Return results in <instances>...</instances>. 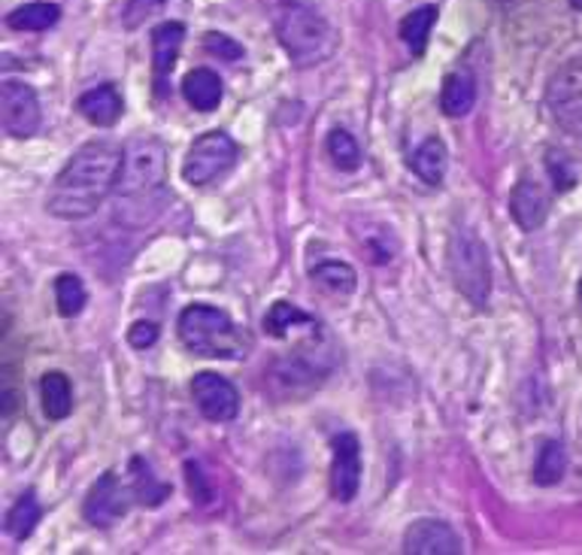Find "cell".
Segmentation results:
<instances>
[{
	"label": "cell",
	"mask_w": 582,
	"mask_h": 555,
	"mask_svg": "<svg viewBox=\"0 0 582 555\" xmlns=\"http://www.w3.org/2000/svg\"><path fill=\"white\" fill-rule=\"evenodd\" d=\"M449 273L455 288L476 307L485 310L492 295V264L488 246L473 229H455L449 237Z\"/></svg>",
	"instance_id": "obj_5"
},
{
	"label": "cell",
	"mask_w": 582,
	"mask_h": 555,
	"mask_svg": "<svg viewBox=\"0 0 582 555\" xmlns=\"http://www.w3.org/2000/svg\"><path fill=\"white\" fill-rule=\"evenodd\" d=\"M327 158L334 161V168L343 173H356L361 168V149H358L356 137L346 128H334L327 134Z\"/></svg>",
	"instance_id": "obj_28"
},
{
	"label": "cell",
	"mask_w": 582,
	"mask_h": 555,
	"mask_svg": "<svg viewBox=\"0 0 582 555\" xmlns=\"http://www.w3.org/2000/svg\"><path fill=\"white\" fill-rule=\"evenodd\" d=\"M546 107L561 128L582 140V55L570 58L546 86Z\"/></svg>",
	"instance_id": "obj_8"
},
{
	"label": "cell",
	"mask_w": 582,
	"mask_h": 555,
	"mask_svg": "<svg viewBox=\"0 0 582 555\" xmlns=\"http://www.w3.org/2000/svg\"><path fill=\"white\" fill-rule=\"evenodd\" d=\"M185 40V25L183 22H164L152 30V71H156L158 86H164L168 73L173 71L179 49Z\"/></svg>",
	"instance_id": "obj_18"
},
{
	"label": "cell",
	"mask_w": 582,
	"mask_h": 555,
	"mask_svg": "<svg viewBox=\"0 0 582 555\" xmlns=\"http://www.w3.org/2000/svg\"><path fill=\"white\" fill-rule=\"evenodd\" d=\"M0 122L3 131L15 137V140H28L34 137L40 125H44V113H40V98L37 91L22 83V79H7L3 91H0Z\"/></svg>",
	"instance_id": "obj_9"
},
{
	"label": "cell",
	"mask_w": 582,
	"mask_h": 555,
	"mask_svg": "<svg viewBox=\"0 0 582 555\" xmlns=\"http://www.w3.org/2000/svg\"><path fill=\"white\" fill-rule=\"evenodd\" d=\"M580 300H582V280H580Z\"/></svg>",
	"instance_id": "obj_36"
},
{
	"label": "cell",
	"mask_w": 582,
	"mask_h": 555,
	"mask_svg": "<svg viewBox=\"0 0 582 555\" xmlns=\"http://www.w3.org/2000/svg\"><path fill=\"white\" fill-rule=\"evenodd\" d=\"M510 215L512 222L525 234L543 229L546 219H549V195H546V188L534 183V180H528V176L519 180L510 195Z\"/></svg>",
	"instance_id": "obj_14"
},
{
	"label": "cell",
	"mask_w": 582,
	"mask_h": 555,
	"mask_svg": "<svg viewBox=\"0 0 582 555\" xmlns=\"http://www.w3.org/2000/svg\"><path fill=\"white\" fill-rule=\"evenodd\" d=\"M315 283L325 285L331 288L334 295H352L358 285V273L352 264H346V261H334V258H327V261H319L313 271H310Z\"/></svg>",
	"instance_id": "obj_27"
},
{
	"label": "cell",
	"mask_w": 582,
	"mask_h": 555,
	"mask_svg": "<svg viewBox=\"0 0 582 555\" xmlns=\"http://www.w3.org/2000/svg\"><path fill=\"white\" fill-rule=\"evenodd\" d=\"M58 18H61V7L37 0V3H25L7 15V28L22 30V34H40V30L58 25Z\"/></svg>",
	"instance_id": "obj_23"
},
{
	"label": "cell",
	"mask_w": 582,
	"mask_h": 555,
	"mask_svg": "<svg viewBox=\"0 0 582 555\" xmlns=\"http://www.w3.org/2000/svg\"><path fill=\"white\" fill-rule=\"evenodd\" d=\"M568 473V453L558 441H546L540 446L537 461H534V483L537 485H558Z\"/></svg>",
	"instance_id": "obj_26"
},
{
	"label": "cell",
	"mask_w": 582,
	"mask_h": 555,
	"mask_svg": "<svg viewBox=\"0 0 582 555\" xmlns=\"http://www.w3.org/2000/svg\"><path fill=\"white\" fill-rule=\"evenodd\" d=\"M191 398L203 419L210 422H234L240 414V392L234 388L231 380L219 377L213 370H200L191 380Z\"/></svg>",
	"instance_id": "obj_10"
},
{
	"label": "cell",
	"mask_w": 582,
	"mask_h": 555,
	"mask_svg": "<svg viewBox=\"0 0 582 555\" xmlns=\"http://www.w3.org/2000/svg\"><path fill=\"white\" fill-rule=\"evenodd\" d=\"M168 0H125V10H122V25L128 30L143 28L149 22V15H156L164 10Z\"/></svg>",
	"instance_id": "obj_32"
},
{
	"label": "cell",
	"mask_w": 582,
	"mask_h": 555,
	"mask_svg": "<svg viewBox=\"0 0 582 555\" xmlns=\"http://www.w3.org/2000/svg\"><path fill=\"white\" fill-rule=\"evenodd\" d=\"M158 325L156 322H134V325L128 328V343L134 346V349H149L152 343L158 341Z\"/></svg>",
	"instance_id": "obj_34"
},
{
	"label": "cell",
	"mask_w": 582,
	"mask_h": 555,
	"mask_svg": "<svg viewBox=\"0 0 582 555\" xmlns=\"http://www.w3.org/2000/svg\"><path fill=\"white\" fill-rule=\"evenodd\" d=\"M434 22H437V7H434V3L416 7L412 13L404 15V22H400V40H404V46H407L416 58L425 55L428 37H431Z\"/></svg>",
	"instance_id": "obj_22"
},
{
	"label": "cell",
	"mask_w": 582,
	"mask_h": 555,
	"mask_svg": "<svg viewBox=\"0 0 582 555\" xmlns=\"http://www.w3.org/2000/svg\"><path fill=\"white\" fill-rule=\"evenodd\" d=\"M325 331H315L313 341L304 343L298 353L280 358L270 370L276 388L285 395H292V392L298 395L304 388H313L315 383H322L327 370L334 368V356H331V349H325Z\"/></svg>",
	"instance_id": "obj_6"
},
{
	"label": "cell",
	"mask_w": 582,
	"mask_h": 555,
	"mask_svg": "<svg viewBox=\"0 0 582 555\" xmlns=\"http://www.w3.org/2000/svg\"><path fill=\"white\" fill-rule=\"evenodd\" d=\"M315 319L307 310H300L295 304H288V300H276L273 307L264 316V331H268V337H276V341H283L285 334L292 331V328H313Z\"/></svg>",
	"instance_id": "obj_25"
},
{
	"label": "cell",
	"mask_w": 582,
	"mask_h": 555,
	"mask_svg": "<svg viewBox=\"0 0 582 555\" xmlns=\"http://www.w3.org/2000/svg\"><path fill=\"white\" fill-rule=\"evenodd\" d=\"M203 49L210 52V55L222 58V61H240L246 55V49H243L234 37H227V34H219V30H210V34H203Z\"/></svg>",
	"instance_id": "obj_33"
},
{
	"label": "cell",
	"mask_w": 582,
	"mask_h": 555,
	"mask_svg": "<svg viewBox=\"0 0 582 555\" xmlns=\"http://www.w3.org/2000/svg\"><path fill=\"white\" fill-rule=\"evenodd\" d=\"M273 28L280 46L298 67L322 64L337 49V30L331 28V22L300 3H283L273 15Z\"/></svg>",
	"instance_id": "obj_3"
},
{
	"label": "cell",
	"mask_w": 582,
	"mask_h": 555,
	"mask_svg": "<svg viewBox=\"0 0 582 555\" xmlns=\"http://www.w3.org/2000/svg\"><path fill=\"white\" fill-rule=\"evenodd\" d=\"M176 328H179V341L185 343V349L195 356L227 358V361H240L249 356V337L243 334V328L210 304L185 307Z\"/></svg>",
	"instance_id": "obj_2"
},
{
	"label": "cell",
	"mask_w": 582,
	"mask_h": 555,
	"mask_svg": "<svg viewBox=\"0 0 582 555\" xmlns=\"http://www.w3.org/2000/svg\"><path fill=\"white\" fill-rule=\"evenodd\" d=\"M240 158V146L225 131H207L203 137L191 143L183 161V180L188 185H210L219 176H225Z\"/></svg>",
	"instance_id": "obj_7"
},
{
	"label": "cell",
	"mask_w": 582,
	"mask_h": 555,
	"mask_svg": "<svg viewBox=\"0 0 582 555\" xmlns=\"http://www.w3.org/2000/svg\"><path fill=\"white\" fill-rule=\"evenodd\" d=\"M131 498L137 501L140 507H161L164 501L171 498V483L158 480V473L152 470V465L143 456L131 458Z\"/></svg>",
	"instance_id": "obj_17"
},
{
	"label": "cell",
	"mask_w": 582,
	"mask_h": 555,
	"mask_svg": "<svg viewBox=\"0 0 582 555\" xmlns=\"http://www.w3.org/2000/svg\"><path fill=\"white\" fill-rule=\"evenodd\" d=\"M331 495L340 504H352L361 489V443L352 431L331 441Z\"/></svg>",
	"instance_id": "obj_11"
},
{
	"label": "cell",
	"mask_w": 582,
	"mask_h": 555,
	"mask_svg": "<svg viewBox=\"0 0 582 555\" xmlns=\"http://www.w3.org/2000/svg\"><path fill=\"white\" fill-rule=\"evenodd\" d=\"M407 555H461L465 543L449 522L443 519H419L404 534Z\"/></svg>",
	"instance_id": "obj_13"
},
{
	"label": "cell",
	"mask_w": 582,
	"mask_h": 555,
	"mask_svg": "<svg viewBox=\"0 0 582 555\" xmlns=\"http://www.w3.org/2000/svg\"><path fill=\"white\" fill-rule=\"evenodd\" d=\"M119 164H122V149L115 143L91 140L79 146L67 161V168L55 176L46 210L67 222L95 215L103 198L115 188Z\"/></svg>",
	"instance_id": "obj_1"
},
{
	"label": "cell",
	"mask_w": 582,
	"mask_h": 555,
	"mask_svg": "<svg viewBox=\"0 0 582 555\" xmlns=\"http://www.w3.org/2000/svg\"><path fill=\"white\" fill-rule=\"evenodd\" d=\"M412 173L428 185H441L443 176H446V168H449V149L441 137H428L416 152L410 156Z\"/></svg>",
	"instance_id": "obj_20"
},
{
	"label": "cell",
	"mask_w": 582,
	"mask_h": 555,
	"mask_svg": "<svg viewBox=\"0 0 582 555\" xmlns=\"http://www.w3.org/2000/svg\"><path fill=\"white\" fill-rule=\"evenodd\" d=\"M76 110L86 115V122H91L95 128H113L125 113V100L119 95V88L103 83V86L91 88L76 100Z\"/></svg>",
	"instance_id": "obj_15"
},
{
	"label": "cell",
	"mask_w": 582,
	"mask_h": 555,
	"mask_svg": "<svg viewBox=\"0 0 582 555\" xmlns=\"http://www.w3.org/2000/svg\"><path fill=\"white\" fill-rule=\"evenodd\" d=\"M222 95H225L222 79H219V73L210 71V67H195V71L185 73L183 98L191 110H198V113H213L215 107L222 103Z\"/></svg>",
	"instance_id": "obj_16"
},
{
	"label": "cell",
	"mask_w": 582,
	"mask_h": 555,
	"mask_svg": "<svg viewBox=\"0 0 582 555\" xmlns=\"http://www.w3.org/2000/svg\"><path fill=\"white\" fill-rule=\"evenodd\" d=\"M40 400H44L46 419L61 422L73 414V385L67 380V373L61 370H49L40 380Z\"/></svg>",
	"instance_id": "obj_21"
},
{
	"label": "cell",
	"mask_w": 582,
	"mask_h": 555,
	"mask_svg": "<svg viewBox=\"0 0 582 555\" xmlns=\"http://www.w3.org/2000/svg\"><path fill=\"white\" fill-rule=\"evenodd\" d=\"M40 516H44V507H40V501L34 492H25L22 498L15 501L10 513H7V534L13 538V541H28L30 534H34V528L40 522Z\"/></svg>",
	"instance_id": "obj_24"
},
{
	"label": "cell",
	"mask_w": 582,
	"mask_h": 555,
	"mask_svg": "<svg viewBox=\"0 0 582 555\" xmlns=\"http://www.w3.org/2000/svg\"><path fill=\"white\" fill-rule=\"evenodd\" d=\"M185 483H188V492H191V501L200 504V507H207L210 501L215 498V489L210 483V473H203L195 458H188L185 461Z\"/></svg>",
	"instance_id": "obj_31"
},
{
	"label": "cell",
	"mask_w": 582,
	"mask_h": 555,
	"mask_svg": "<svg viewBox=\"0 0 582 555\" xmlns=\"http://www.w3.org/2000/svg\"><path fill=\"white\" fill-rule=\"evenodd\" d=\"M570 3H573V7H577V10H582V0H570Z\"/></svg>",
	"instance_id": "obj_35"
},
{
	"label": "cell",
	"mask_w": 582,
	"mask_h": 555,
	"mask_svg": "<svg viewBox=\"0 0 582 555\" xmlns=\"http://www.w3.org/2000/svg\"><path fill=\"white\" fill-rule=\"evenodd\" d=\"M476 107V79L470 71H453L441 86V110L449 119H461Z\"/></svg>",
	"instance_id": "obj_19"
},
{
	"label": "cell",
	"mask_w": 582,
	"mask_h": 555,
	"mask_svg": "<svg viewBox=\"0 0 582 555\" xmlns=\"http://www.w3.org/2000/svg\"><path fill=\"white\" fill-rule=\"evenodd\" d=\"M546 171H549L555 192H570L577 185V171L561 149H546Z\"/></svg>",
	"instance_id": "obj_30"
},
{
	"label": "cell",
	"mask_w": 582,
	"mask_h": 555,
	"mask_svg": "<svg viewBox=\"0 0 582 555\" xmlns=\"http://www.w3.org/2000/svg\"><path fill=\"white\" fill-rule=\"evenodd\" d=\"M168 183V149L152 134H137L122 149L113 195L119 200H146Z\"/></svg>",
	"instance_id": "obj_4"
},
{
	"label": "cell",
	"mask_w": 582,
	"mask_h": 555,
	"mask_svg": "<svg viewBox=\"0 0 582 555\" xmlns=\"http://www.w3.org/2000/svg\"><path fill=\"white\" fill-rule=\"evenodd\" d=\"M55 304L58 313L64 316V319H73V316L83 313V307L88 304L86 283L76 273H61L55 280Z\"/></svg>",
	"instance_id": "obj_29"
},
{
	"label": "cell",
	"mask_w": 582,
	"mask_h": 555,
	"mask_svg": "<svg viewBox=\"0 0 582 555\" xmlns=\"http://www.w3.org/2000/svg\"><path fill=\"white\" fill-rule=\"evenodd\" d=\"M128 498L131 489L122 485L119 473L107 470L100 473V480L91 489H88L86 504H83V516L86 522H91L95 528H113L125 513H128Z\"/></svg>",
	"instance_id": "obj_12"
}]
</instances>
